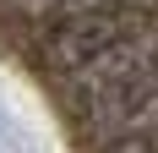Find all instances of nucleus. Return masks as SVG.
Returning <instances> with one entry per match:
<instances>
[{
    "mask_svg": "<svg viewBox=\"0 0 158 153\" xmlns=\"http://www.w3.org/2000/svg\"><path fill=\"white\" fill-rule=\"evenodd\" d=\"M60 88L71 98V109H77V131H93V126L126 115L131 104H142L147 93L158 88V28L142 22L120 44H109L104 55H93Z\"/></svg>",
    "mask_w": 158,
    "mask_h": 153,
    "instance_id": "f257e3e1",
    "label": "nucleus"
},
{
    "mask_svg": "<svg viewBox=\"0 0 158 153\" xmlns=\"http://www.w3.org/2000/svg\"><path fill=\"white\" fill-rule=\"evenodd\" d=\"M142 22H147L142 11H93V16L55 22V28L44 33V44H38V66H44V71H55L60 82H71V76L93 60V55H104L109 44H120V38H126V33H136Z\"/></svg>",
    "mask_w": 158,
    "mask_h": 153,
    "instance_id": "f03ea898",
    "label": "nucleus"
},
{
    "mask_svg": "<svg viewBox=\"0 0 158 153\" xmlns=\"http://www.w3.org/2000/svg\"><path fill=\"white\" fill-rule=\"evenodd\" d=\"M82 142H93L98 153H158V88L142 104H131L126 115L82 131Z\"/></svg>",
    "mask_w": 158,
    "mask_h": 153,
    "instance_id": "7ed1b4c3",
    "label": "nucleus"
}]
</instances>
